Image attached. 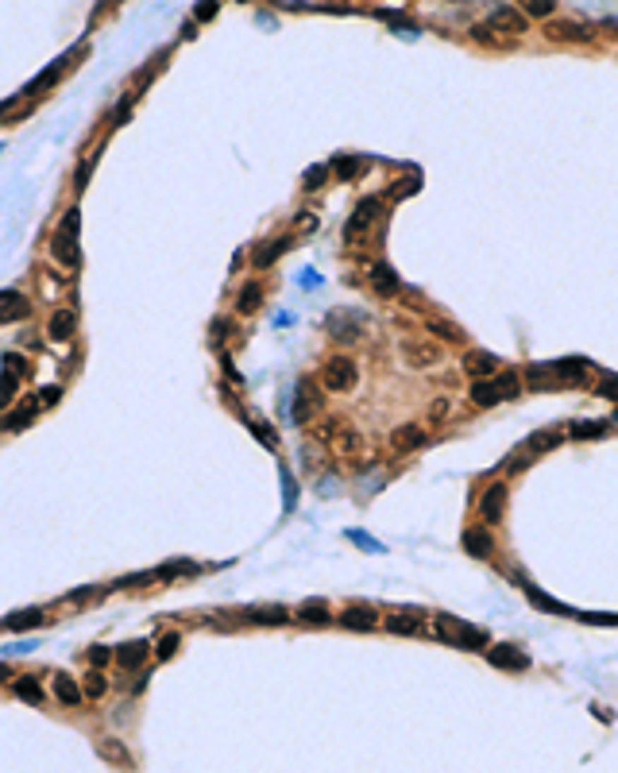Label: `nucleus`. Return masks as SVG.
<instances>
[{"label":"nucleus","instance_id":"nucleus-17","mask_svg":"<svg viewBox=\"0 0 618 773\" xmlns=\"http://www.w3.org/2000/svg\"><path fill=\"white\" fill-rule=\"evenodd\" d=\"M402 356H406V364H414V367H429L436 360V348L433 344H422V341H402Z\"/></svg>","mask_w":618,"mask_h":773},{"label":"nucleus","instance_id":"nucleus-48","mask_svg":"<svg viewBox=\"0 0 618 773\" xmlns=\"http://www.w3.org/2000/svg\"><path fill=\"white\" fill-rule=\"evenodd\" d=\"M155 580V572H136V577H124L117 588H136V584H151Z\"/></svg>","mask_w":618,"mask_h":773},{"label":"nucleus","instance_id":"nucleus-29","mask_svg":"<svg viewBox=\"0 0 618 773\" xmlns=\"http://www.w3.org/2000/svg\"><path fill=\"white\" fill-rule=\"evenodd\" d=\"M73 325H78L73 309H59V314L51 317V341H66V336L73 333Z\"/></svg>","mask_w":618,"mask_h":773},{"label":"nucleus","instance_id":"nucleus-21","mask_svg":"<svg viewBox=\"0 0 618 773\" xmlns=\"http://www.w3.org/2000/svg\"><path fill=\"white\" fill-rule=\"evenodd\" d=\"M247 619L251 622H267V627H278V622H286V607L283 603H267V607H247Z\"/></svg>","mask_w":618,"mask_h":773},{"label":"nucleus","instance_id":"nucleus-49","mask_svg":"<svg viewBox=\"0 0 618 773\" xmlns=\"http://www.w3.org/2000/svg\"><path fill=\"white\" fill-rule=\"evenodd\" d=\"M12 394H16V375H4V379H0V406H4Z\"/></svg>","mask_w":618,"mask_h":773},{"label":"nucleus","instance_id":"nucleus-5","mask_svg":"<svg viewBox=\"0 0 618 773\" xmlns=\"http://www.w3.org/2000/svg\"><path fill=\"white\" fill-rule=\"evenodd\" d=\"M321 410V394H317V386L313 383H298V399H294V425H306L313 414Z\"/></svg>","mask_w":618,"mask_h":773},{"label":"nucleus","instance_id":"nucleus-52","mask_svg":"<svg viewBox=\"0 0 618 773\" xmlns=\"http://www.w3.org/2000/svg\"><path fill=\"white\" fill-rule=\"evenodd\" d=\"M89 167H93V159H85V163H81V170H78V178H73V190H85V178H89Z\"/></svg>","mask_w":618,"mask_h":773},{"label":"nucleus","instance_id":"nucleus-8","mask_svg":"<svg viewBox=\"0 0 618 773\" xmlns=\"http://www.w3.org/2000/svg\"><path fill=\"white\" fill-rule=\"evenodd\" d=\"M371 286H375L383 298H394V294L402 290V278L394 275L391 263H375V267H371Z\"/></svg>","mask_w":618,"mask_h":773},{"label":"nucleus","instance_id":"nucleus-43","mask_svg":"<svg viewBox=\"0 0 618 773\" xmlns=\"http://www.w3.org/2000/svg\"><path fill=\"white\" fill-rule=\"evenodd\" d=\"M499 394H502V399H514V394H518V375L502 372L499 375Z\"/></svg>","mask_w":618,"mask_h":773},{"label":"nucleus","instance_id":"nucleus-41","mask_svg":"<svg viewBox=\"0 0 618 773\" xmlns=\"http://www.w3.org/2000/svg\"><path fill=\"white\" fill-rule=\"evenodd\" d=\"M348 541L352 545H359V549H367V553H383V541H375V538H367V533H359V530H348Z\"/></svg>","mask_w":618,"mask_h":773},{"label":"nucleus","instance_id":"nucleus-33","mask_svg":"<svg viewBox=\"0 0 618 773\" xmlns=\"http://www.w3.org/2000/svg\"><path fill=\"white\" fill-rule=\"evenodd\" d=\"M278 480H283V495H286V514L298 507V483H294V476H290V468L286 464H278Z\"/></svg>","mask_w":618,"mask_h":773},{"label":"nucleus","instance_id":"nucleus-54","mask_svg":"<svg viewBox=\"0 0 618 773\" xmlns=\"http://www.w3.org/2000/svg\"><path fill=\"white\" fill-rule=\"evenodd\" d=\"M525 12H530V16H553L557 4H525Z\"/></svg>","mask_w":618,"mask_h":773},{"label":"nucleus","instance_id":"nucleus-47","mask_svg":"<svg viewBox=\"0 0 618 773\" xmlns=\"http://www.w3.org/2000/svg\"><path fill=\"white\" fill-rule=\"evenodd\" d=\"M251 425H255V433H259V441H263V445H267V449H275V445H278V441H275V433H271V425H267V422H251Z\"/></svg>","mask_w":618,"mask_h":773},{"label":"nucleus","instance_id":"nucleus-7","mask_svg":"<svg viewBox=\"0 0 618 773\" xmlns=\"http://www.w3.org/2000/svg\"><path fill=\"white\" fill-rule=\"evenodd\" d=\"M480 511H483V518H487V522H499L502 511H506V483H491V488L483 491Z\"/></svg>","mask_w":618,"mask_h":773},{"label":"nucleus","instance_id":"nucleus-10","mask_svg":"<svg viewBox=\"0 0 618 773\" xmlns=\"http://www.w3.org/2000/svg\"><path fill=\"white\" fill-rule=\"evenodd\" d=\"M28 298H23L20 290H0V321H20V317H28Z\"/></svg>","mask_w":618,"mask_h":773},{"label":"nucleus","instance_id":"nucleus-18","mask_svg":"<svg viewBox=\"0 0 618 773\" xmlns=\"http://www.w3.org/2000/svg\"><path fill=\"white\" fill-rule=\"evenodd\" d=\"M367 167V159H359V155H336L333 159V175L340 178V182H352V178H359Z\"/></svg>","mask_w":618,"mask_h":773},{"label":"nucleus","instance_id":"nucleus-56","mask_svg":"<svg viewBox=\"0 0 618 773\" xmlns=\"http://www.w3.org/2000/svg\"><path fill=\"white\" fill-rule=\"evenodd\" d=\"M217 16V4H197V20H213Z\"/></svg>","mask_w":618,"mask_h":773},{"label":"nucleus","instance_id":"nucleus-27","mask_svg":"<svg viewBox=\"0 0 618 773\" xmlns=\"http://www.w3.org/2000/svg\"><path fill=\"white\" fill-rule=\"evenodd\" d=\"M117 661L124 665V669H139V665L147 661V642H128V646H120Z\"/></svg>","mask_w":618,"mask_h":773},{"label":"nucleus","instance_id":"nucleus-28","mask_svg":"<svg viewBox=\"0 0 618 773\" xmlns=\"http://www.w3.org/2000/svg\"><path fill=\"white\" fill-rule=\"evenodd\" d=\"M560 441H564V433H560V430H537L530 441H525V449H530V452H549V449H557Z\"/></svg>","mask_w":618,"mask_h":773},{"label":"nucleus","instance_id":"nucleus-11","mask_svg":"<svg viewBox=\"0 0 618 773\" xmlns=\"http://www.w3.org/2000/svg\"><path fill=\"white\" fill-rule=\"evenodd\" d=\"M499 367H502V360L494 356V352H468V356H464V372L468 375H480V379H483V375H494Z\"/></svg>","mask_w":618,"mask_h":773},{"label":"nucleus","instance_id":"nucleus-44","mask_svg":"<svg viewBox=\"0 0 618 773\" xmlns=\"http://www.w3.org/2000/svg\"><path fill=\"white\" fill-rule=\"evenodd\" d=\"M78 228H81V213L70 209V213H66V220H62V236H73V240H78Z\"/></svg>","mask_w":618,"mask_h":773},{"label":"nucleus","instance_id":"nucleus-50","mask_svg":"<svg viewBox=\"0 0 618 773\" xmlns=\"http://www.w3.org/2000/svg\"><path fill=\"white\" fill-rule=\"evenodd\" d=\"M417 186H422V178H410V182H398V186H394V197H410V194H417Z\"/></svg>","mask_w":618,"mask_h":773},{"label":"nucleus","instance_id":"nucleus-36","mask_svg":"<svg viewBox=\"0 0 618 773\" xmlns=\"http://www.w3.org/2000/svg\"><path fill=\"white\" fill-rule=\"evenodd\" d=\"M611 422H576L572 425V437H607Z\"/></svg>","mask_w":618,"mask_h":773},{"label":"nucleus","instance_id":"nucleus-40","mask_svg":"<svg viewBox=\"0 0 618 773\" xmlns=\"http://www.w3.org/2000/svg\"><path fill=\"white\" fill-rule=\"evenodd\" d=\"M105 688H109V680H105L101 673H89V677H85V685H81V696L97 700V696H105Z\"/></svg>","mask_w":618,"mask_h":773},{"label":"nucleus","instance_id":"nucleus-53","mask_svg":"<svg viewBox=\"0 0 618 773\" xmlns=\"http://www.w3.org/2000/svg\"><path fill=\"white\" fill-rule=\"evenodd\" d=\"M105 661H109V649H105V646L89 649V665H105Z\"/></svg>","mask_w":618,"mask_h":773},{"label":"nucleus","instance_id":"nucleus-34","mask_svg":"<svg viewBox=\"0 0 618 773\" xmlns=\"http://www.w3.org/2000/svg\"><path fill=\"white\" fill-rule=\"evenodd\" d=\"M386 630H391V635H422V622H417V619H402V615H391V619H386Z\"/></svg>","mask_w":618,"mask_h":773},{"label":"nucleus","instance_id":"nucleus-24","mask_svg":"<svg viewBox=\"0 0 618 773\" xmlns=\"http://www.w3.org/2000/svg\"><path fill=\"white\" fill-rule=\"evenodd\" d=\"M54 259L62 263V267H78V240L73 236H54Z\"/></svg>","mask_w":618,"mask_h":773},{"label":"nucleus","instance_id":"nucleus-39","mask_svg":"<svg viewBox=\"0 0 618 773\" xmlns=\"http://www.w3.org/2000/svg\"><path fill=\"white\" fill-rule=\"evenodd\" d=\"M189 572H197V565H194V561H174V565H167V569H159V572H155V580H170V577H189Z\"/></svg>","mask_w":618,"mask_h":773},{"label":"nucleus","instance_id":"nucleus-32","mask_svg":"<svg viewBox=\"0 0 618 773\" xmlns=\"http://www.w3.org/2000/svg\"><path fill=\"white\" fill-rule=\"evenodd\" d=\"M290 248V240H271V244H263V252H255V267H271V263H275L278 256H283V252Z\"/></svg>","mask_w":618,"mask_h":773},{"label":"nucleus","instance_id":"nucleus-20","mask_svg":"<svg viewBox=\"0 0 618 773\" xmlns=\"http://www.w3.org/2000/svg\"><path fill=\"white\" fill-rule=\"evenodd\" d=\"M8 630H31V627H43V611L39 607H23V611H12L4 619Z\"/></svg>","mask_w":618,"mask_h":773},{"label":"nucleus","instance_id":"nucleus-9","mask_svg":"<svg viewBox=\"0 0 618 773\" xmlns=\"http://www.w3.org/2000/svg\"><path fill=\"white\" fill-rule=\"evenodd\" d=\"M464 549H468V557H491V549H494V541H491V533H487V526H468L464 530Z\"/></svg>","mask_w":618,"mask_h":773},{"label":"nucleus","instance_id":"nucleus-23","mask_svg":"<svg viewBox=\"0 0 618 773\" xmlns=\"http://www.w3.org/2000/svg\"><path fill=\"white\" fill-rule=\"evenodd\" d=\"M522 591H525V596H530L533 603L541 607V611H553V615H576L572 607H564V603H557V599H549L545 591H541V588H533V584H522Z\"/></svg>","mask_w":618,"mask_h":773},{"label":"nucleus","instance_id":"nucleus-6","mask_svg":"<svg viewBox=\"0 0 618 773\" xmlns=\"http://www.w3.org/2000/svg\"><path fill=\"white\" fill-rule=\"evenodd\" d=\"M487 661L494 665V669H530V657H525V649H518V646L487 649Z\"/></svg>","mask_w":618,"mask_h":773},{"label":"nucleus","instance_id":"nucleus-16","mask_svg":"<svg viewBox=\"0 0 618 773\" xmlns=\"http://www.w3.org/2000/svg\"><path fill=\"white\" fill-rule=\"evenodd\" d=\"M325 441L336 452H359V445H364V437H359L356 430H336V425H328V430H325Z\"/></svg>","mask_w":618,"mask_h":773},{"label":"nucleus","instance_id":"nucleus-26","mask_svg":"<svg viewBox=\"0 0 618 773\" xmlns=\"http://www.w3.org/2000/svg\"><path fill=\"white\" fill-rule=\"evenodd\" d=\"M429 333L441 336V341H448V344H464V341H468L464 329H456L452 321H441V317H429Z\"/></svg>","mask_w":618,"mask_h":773},{"label":"nucleus","instance_id":"nucleus-13","mask_svg":"<svg viewBox=\"0 0 618 773\" xmlns=\"http://www.w3.org/2000/svg\"><path fill=\"white\" fill-rule=\"evenodd\" d=\"M375 217H379V197H364V201L356 205V213H352V225H348V236H352V240H356V236L364 232V228H367Z\"/></svg>","mask_w":618,"mask_h":773},{"label":"nucleus","instance_id":"nucleus-31","mask_svg":"<svg viewBox=\"0 0 618 773\" xmlns=\"http://www.w3.org/2000/svg\"><path fill=\"white\" fill-rule=\"evenodd\" d=\"M472 402L475 406H494V402H502V394H499V383H475L472 386Z\"/></svg>","mask_w":618,"mask_h":773},{"label":"nucleus","instance_id":"nucleus-42","mask_svg":"<svg viewBox=\"0 0 618 773\" xmlns=\"http://www.w3.org/2000/svg\"><path fill=\"white\" fill-rule=\"evenodd\" d=\"M553 35L557 39H588L591 31L580 28V23H553Z\"/></svg>","mask_w":618,"mask_h":773},{"label":"nucleus","instance_id":"nucleus-15","mask_svg":"<svg viewBox=\"0 0 618 773\" xmlns=\"http://www.w3.org/2000/svg\"><path fill=\"white\" fill-rule=\"evenodd\" d=\"M491 28H499V31H510V35H522L525 31V16L522 12H514V8H494L491 12Z\"/></svg>","mask_w":618,"mask_h":773},{"label":"nucleus","instance_id":"nucleus-51","mask_svg":"<svg viewBox=\"0 0 618 773\" xmlns=\"http://www.w3.org/2000/svg\"><path fill=\"white\" fill-rule=\"evenodd\" d=\"M302 286H306V290H317V286H321V275H317L313 267H306V271H302Z\"/></svg>","mask_w":618,"mask_h":773},{"label":"nucleus","instance_id":"nucleus-35","mask_svg":"<svg viewBox=\"0 0 618 773\" xmlns=\"http://www.w3.org/2000/svg\"><path fill=\"white\" fill-rule=\"evenodd\" d=\"M31 422H35V406L28 402L23 410H16V414H8V418H4V430H12V433H16V430H23V425H31Z\"/></svg>","mask_w":618,"mask_h":773},{"label":"nucleus","instance_id":"nucleus-37","mask_svg":"<svg viewBox=\"0 0 618 773\" xmlns=\"http://www.w3.org/2000/svg\"><path fill=\"white\" fill-rule=\"evenodd\" d=\"M16 696H20L23 704H39V700H43V692H39V685H35L31 677H20V680H16Z\"/></svg>","mask_w":618,"mask_h":773},{"label":"nucleus","instance_id":"nucleus-19","mask_svg":"<svg viewBox=\"0 0 618 773\" xmlns=\"http://www.w3.org/2000/svg\"><path fill=\"white\" fill-rule=\"evenodd\" d=\"M54 696H59L66 708H78V704H81V688H78V680H73L70 673H59V677H54Z\"/></svg>","mask_w":618,"mask_h":773},{"label":"nucleus","instance_id":"nucleus-57","mask_svg":"<svg viewBox=\"0 0 618 773\" xmlns=\"http://www.w3.org/2000/svg\"><path fill=\"white\" fill-rule=\"evenodd\" d=\"M0 680H8V665L4 661H0Z\"/></svg>","mask_w":618,"mask_h":773},{"label":"nucleus","instance_id":"nucleus-25","mask_svg":"<svg viewBox=\"0 0 618 773\" xmlns=\"http://www.w3.org/2000/svg\"><path fill=\"white\" fill-rule=\"evenodd\" d=\"M298 615L306 622H313V627H321V622H333V615H328V603L325 599H306V603L298 607Z\"/></svg>","mask_w":618,"mask_h":773},{"label":"nucleus","instance_id":"nucleus-4","mask_svg":"<svg viewBox=\"0 0 618 773\" xmlns=\"http://www.w3.org/2000/svg\"><path fill=\"white\" fill-rule=\"evenodd\" d=\"M356 379H359V372H356V364H352L348 356H333L325 364V386H328V391L344 394V391L356 386Z\"/></svg>","mask_w":618,"mask_h":773},{"label":"nucleus","instance_id":"nucleus-30","mask_svg":"<svg viewBox=\"0 0 618 773\" xmlns=\"http://www.w3.org/2000/svg\"><path fill=\"white\" fill-rule=\"evenodd\" d=\"M259 302H263V286L251 283V286H244V290H240L236 309H240V314H255V309H259Z\"/></svg>","mask_w":618,"mask_h":773},{"label":"nucleus","instance_id":"nucleus-3","mask_svg":"<svg viewBox=\"0 0 618 773\" xmlns=\"http://www.w3.org/2000/svg\"><path fill=\"white\" fill-rule=\"evenodd\" d=\"M436 635H441L444 642L464 646V649H483V646H487V635H483V630L468 627V622L452 619V615H436Z\"/></svg>","mask_w":618,"mask_h":773},{"label":"nucleus","instance_id":"nucleus-2","mask_svg":"<svg viewBox=\"0 0 618 773\" xmlns=\"http://www.w3.org/2000/svg\"><path fill=\"white\" fill-rule=\"evenodd\" d=\"M325 325L340 344H356V341H364V333H367V314L364 309H333Z\"/></svg>","mask_w":618,"mask_h":773},{"label":"nucleus","instance_id":"nucleus-1","mask_svg":"<svg viewBox=\"0 0 618 773\" xmlns=\"http://www.w3.org/2000/svg\"><path fill=\"white\" fill-rule=\"evenodd\" d=\"M530 383L537 391H560V386L583 383V360H560V364H537L530 367Z\"/></svg>","mask_w":618,"mask_h":773},{"label":"nucleus","instance_id":"nucleus-38","mask_svg":"<svg viewBox=\"0 0 618 773\" xmlns=\"http://www.w3.org/2000/svg\"><path fill=\"white\" fill-rule=\"evenodd\" d=\"M59 73H62V59H59V62H54V66H51V70H43V73H39V78H35V81H31V85H28V89H23V93H39V89H47V85H54V78H59Z\"/></svg>","mask_w":618,"mask_h":773},{"label":"nucleus","instance_id":"nucleus-46","mask_svg":"<svg viewBox=\"0 0 618 773\" xmlns=\"http://www.w3.org/2000/svg\"><path fill=\"white\" fill-rule=\"evenodd\" d=\"M325 175H328V167H309L306 170V186H309V190H317V186L325 182Z\"/></svg>","mask_w":618,"mask_h":773},{"label":"nucleus","instance_id":"nucleus-22","mask_svg":"<svg viewBox=\"0 0 618 773\" xmlns=\"http://www.w3.org/2000/svg\"><path fill=\"white\" fill-rule=\"evenodd\" d=\"M391 445H394V452H410V449L425 445V433L417 430V425H402V430H394Z\"/></svg>","mask_w":618,"mask_h":773},{"label":"nucleus","instance_id":"nucleus-14","mask_svg":"<svg viewBox=\"0 0 618 773\" xmlns=\"http://www.w3.org/2000/svg\"><path fill=\"white\" fill-rule=\"evenodd\" d=\"M97 754H101L109 766H117V769H131V754H128V746L124 743H117V738H101L97 743Z\"/></svg>","mask_w":618,"mask_h":773},{"label":"nucleus","instance_id":"nucleus-12","mask_svg":"<svg viewBox=\"0 0 618 773\" xmlns=\"http://www.w3.org/2000/svg\"><path fill=\"white\" fill-rule=\"evenodd\" d=\"M340 627H348V630H371V627H375V607H364V603L344 607V611H340Z\"/></svg>","mask_w":618,"mask_h":773},{"label":"nucleus","instance_id":"nucleus-45","mask_svg":"<svg viewBox=\"0 0 618 773\" xmlns=\"http://www.w3.org/2000/svg\"><path fill=\"white\" fill-rule=\"evenodd\" d=\"M174 649H178V635H162V642H159V657H162V661H170Z\"/></svg>","mask_w":618,"mask_h":773},{"label":"nucleus","instance_id":"nucleus-55","mask_svg":"<svg viewBox=\"0 0 618 773\" xmlns=\"http://www.w3.org/2000/svg\"><path fill=\"white\" fill-rule=\"evenodd\" d=\"M39 399H43V402H59V399H62V386H43V391H39Z\"/></svg>","mask_w":618,"mask_h":773}]
</instances>
